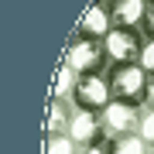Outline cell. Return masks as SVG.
<instances>
[{
  "instance_id": "cell-10",
  "label": "cell",
  "mask_w": 154,
  "mask_h": 154,
  "mask_svg": "<svg viewBox=\"0 0 154 154\" xmlns=\"http://www.w3.org/2000/svg\"><path fill=\"white\" fill-rule=\"evenodd\" d=\"M106 154H147V144H144L140 134H127V137H106L103 140Z\"/></svg>"
},
{
  "instance_id": "cell-5",
  "label": "cell",
  "mask_w": 154,
  "mask_h": 154,
  "mask_svg": "<svg viewBox=\"0 0 154 154\" xmlns=\"http://www.w3.org/2000/svg\"><path fill=\"white\" fill-rule=\"evenodd\" d=\"M140 116H144V106L113 99V103L103 110L106 137H127V134H137V130H140Z\"/></svg>"
},
{
  "instance_id": "cell-7",
  "label": "cell",
  "mask_w": 154,
  "mask_h": 154,
  "mask_svg": "<svg viewBox=\"0 0 154 154\" xmlns=\"http://www.w3.org/2000/svg\"><path fill=\"white\" fill-rule=\"evenodd\" d=\"M113 31V21H110V14H106V0H93L89 4V11L79 17V24H75V38H96V41H103L106 34Z\"/></svg>"
},
{
  "instance_id": "cell-4",
  "label": "cell",
  "mask_w": 154,
  "mask_h": 154,
  "mask_svg": "<svg viewBox=\"0 0 154 154\" xmlns=\"http://www.w3.org/2000/svg\"><path fill=\"white\" fill-rule=\"evenodd\" d=\"M103 45H106V58H110V65H130V62L140 58L144 34H140V28H113L103 38Z\"/></svg>"
},
{
  "instance_id": "cell-8",
  "label": "cell",
  "mask_w": 154,
  "mask_h": 154,
  "mask_svg": "<svg viewBox=\"0 0 154 154\" xmlns=\"http://www.w3.org/2000/svg\"><path fill=\"white\" fill-rule=\"evenodd\" d=\"M144 11H147L144 0H106V14H110L113 28H140Z\"/></svg>"
},
{
  "instance_id": "cell-1",
  "label": "cell",
  "mask_w": 154,
  "mask_h": 154,
  "mask_svg": "<svg viewBox=\"0 0 154 154\" xmlns=\"http://www.w3.org/2000/svg\"><path fill=\"white\" fill-rule=\"evenodd\" d=\"M62 62L75 72V75H96V72H106L110 58H106V45L96 38H75L72 34L65 51H62Z\"/></svg>"
},
{
  "instance_id": "cell-14",
  "label": "cell",
  "mask_w": 154,
  "mask_h": 154,
  "mask_svg": "<svg viewBox=\"0 0 154 154\" xmlns=\"http://www.w3.org/2000/svg\"><path fill=\"white\" fill-rule=\"evenodd\" d=\"M137 65L147 72V75H154V38H144V48H140V58Z\"/></svg>"
},
{
  "instance_id": "cell-13",
  "label": "cell",
  "mask_w": 154,
  "mask_h": 154,
  "mask_svg": "<svg viewBox=\"0 0 154 154\" xmlns=\"http://www.w3.org/2000/svg\"><path fill=\"white\" fill-rule=\"evenodd\" d=\"M140 137L147 147H154V106H144V116H140Z\"/></svg>"
},
{
  "instance_id": "cell-19",
  "label": "cell",
  "mask_w": 154,
  "mask_h": 154,
  "mask_svg": "<svg viewBox=\"0 0 154 154\" xmlns=\"http://www.w3.org/2000/svg\"><path fill=\"white\" fill-rule=\"evenodd\" d=\"M144 4H154V0H144Z\"/></svg>"
},
{
  "instance_id": "cell-18",
  "label": "cell",
  "mask_w": 154,
  "mask_h": 154,
  "mask_svg": "<svg viewBox=\"0 0 154 154\" xmlns=\"http://www.w3.org/2000/svg\"><path fill=\"white\" fill-rule=\"evenodd\" d=\"M147 154H154V147H147Z\"/></svg>"
},
{
  "instance_id": "cell-12",
  "label": "cell",
  "mask_w": 154,
  "mask_h": 154,
  "mask_svg": "<svg viewBox=\"0 0 154 154\" xmlns=\"http://www.w3.org/2000/svg\"><path fill=\"white\" fill-rule=\"evenodd\" d=\"M75 140L69 137V134H45L41 140V154H75Z\"/></svg>"
},
{
  "instance_id": "cell-9",
  "label": "cell",
  "mask_w": 154,
  "mask_h": 154,
  "mask_svg": "<svg viewBox=\"0 0 154 154\" xmlns=\"http://www.w3.org/2000/svg\"><path fill=\"white\" fill-rule=\"evenodd\" d=\"M72 99H48V110H45V134H69L72 127Z\"/></svg>"
},
{
  "instance_id": "cell-16",
  "label": "cell",
  "mask_w": 154,
  "mask_h": 154,
  "mask_svg": "<svg viewBox=\"0 0 154 154\" xmlns=\"http://www.w3.org/2000/svg\"><path fill=\"white\" fill-rule=\"evenodd\" d=\"M75 154H106V147L103 144H89V147H79Z\"/></svg>"
},
{
  "instance_id": "cell-11",
  "label": "cell",
  "mask_w": 154,
  "mask_h": 154,
  "mask_svg": "<svg viewBox=\"0 0 154 154\" xmlns=\"http://www.w3.org/2000/svg\"><path fill=\"white\" fill-rule=\"evenodd\" d=\"M75 82H79V75L65 65V62H58V69H55V86H51V99H72Z\"/></svg>"
},
{
  "instance_id": "cell-17",
  "label": "cell",
  "mask_w": 154,
  "mask_h": 154,
  "mask_svg": "<svg viewBox=\"0 0 154 154\" xmlns=\"http://www.w3.org/2000/svg\"><path fill=\"white\" fill-rule=\"evenodd\" d=\"M144 106H154V75H147V99H144Z\"/></svg>"
},
{
  "instance_id": "cell-3",
  "label": "cell",
  "mask_w": 154,
  "mask_h": 154,
  "mask_svg": "<svg viewBox=\"0 0 154 154\" xmlns=\"http://www.w3.org/2000/svg\"><path fill=\"white\" fill-rule=\"evenodd\" d=\"M110 103H113V93H110V79H106V72H96V75H79L75 93H72V106H75V110L103 113Z\"/></svg>"
},
{
  "instance_id": "cell-15",
  "label": "cell",
  "mask_w": 154,
  "mask_h": 154,
  "mask_svg": "<svg viewBox=\"0 0 154 154\" xmlns=\"http://www.w3.org/2000/svg\"><path fill=\"white\" fill-rule=\"evenodd\" d=\"M140 34H144V38H154V4H147V11H144V21H140Z\"/></svg>"
},
{
  "instance_id": "cell-6",
  "label": "cell",
  "mask_w": 154,
  "mask_h": 154,
  "mask_svg": "<svg viewBox=\"0 0 154 154\" xmlns=\"http://www.w3.org/2000/svg\"><path fill=\"white\" fill-rule=\"evenodd\" d=\"M69 137L75 140V147L103 144V140H106L103 113H93V110H75V113H72V127H69Z\"/></svg>"
},
{
  "instance_id": "cell-2",
  "label": "cell",
  "mask_w": 154,
  "mask_h": 154,
  "mask_svg": "<svg viewBox=\"0 0 154 154\" xmlns=\"http://www.w3.org/2000/svg\"><path fill=\"white\" fill-rule=\"evenodd\" d=\"M106 79H110L113 99L144 106V99H147V72L137 62H130V65H106Z\"/></svg>"
}]
</instances>
